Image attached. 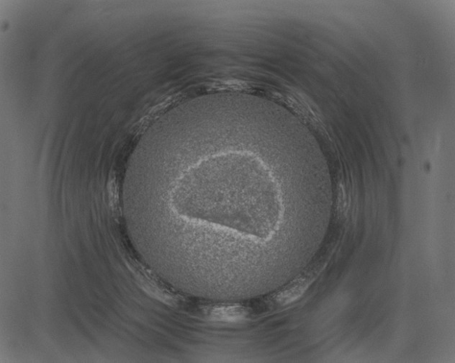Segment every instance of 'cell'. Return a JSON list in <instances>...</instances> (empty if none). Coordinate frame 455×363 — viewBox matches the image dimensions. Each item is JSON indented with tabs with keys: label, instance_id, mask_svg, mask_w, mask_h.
Instances as JSON below:
<instances>
[{
	"label": "cell",
	"instance_id": "cell-1",
	"mask_svg": "<svg viewBox=\"0 0 455 363\" xmlns=\"http://www.w3.org/2000/svg\"><path fill=\"white\" fill-rule=\"evenodd\" d=\"M312 280V277H303L294 280L275 295L273 299L274 304L277 306H284L295 302L302 297Z\"/></svg>",
	"mask_w": 455,
	"mask_h": 363
}]
</instances>
